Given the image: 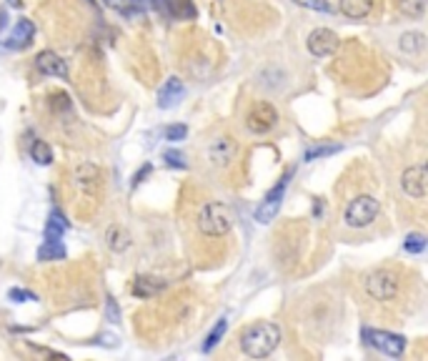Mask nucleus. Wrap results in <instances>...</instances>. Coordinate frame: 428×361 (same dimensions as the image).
<instances>
[{
  "mask_svg": "<svg viewBox=\"0 0 428 361\" xmlns=\"http://www.w3.org/2000/svg\"><path fill=\"white\" fill-rule=\"evenodd\" d=\"M280 344V326L273 321H258L248 326L241 334V351L250 359H268L278 349Z\"/></svg>",
  "mask_w": 428,
  "mask_h": 361,
  "instance_id": "f257e3e1",
  "label": "nucleus"
},
{
  "mask_svg": "<svg viewBox=\"0 0 428 361\" xmlns=\"http://www.w3.org/2000/svg\"><path fill=\"white\" fill-rule=\"evenodd\" d=\"M198 231L206 236H226L236 226V213L223 201H206L198 211Z\"/></svg>",
  "mask_w": 428,
  "mask_h": 361,
  "instance_id": "f03ea898",
  "label": "nucleus"
},
{
  "mask_svg": "<svg viewBox=\"0 0 428 361\" xmlns=\"http://www.w3.org/2000/svg\"><path fill=\"white\" fill-rule=\"evenodd\" d=\"M363 286H366V294H369L371 299L386 304V301H393L399 296L401 278L393 269H376L366 276Z\"/></svg>",
  "mask_w": 428,
  "mask_h": 361,
  "instance_id": "7ed1b4c3",
  "label": "nucleus"
},
{
  "mask_svg": "<svg viewBox=\"0 0 428 361\" xmlns=\"http://www.w3.org/2000/svg\"><path fill=\"white\" fill-rule=\"evenodd\" d=\"M380 204L373 196H356L351 204L345 206L343 211V221L348 229H366L378 218Z\"/></svg>",
  "mask_w": 428,
  "mask_h": 361,
  "instance_id": "20e7f679",
  "label": "nucleus"
},
{
  "mask_svg": "<svg viewBox=\"0 0 428 361\" xmlns=\"http://www.w3.org/2000/svg\"><path fill=\"white\" fill-rule=\"evenodd\" d=\"M363 341L373 346L376 351L386 356H393V359H399L401 354L406 351V339L401 334H391V331H380V329H369V326H363L361 331Z\"/></svg>",
  "mask_w": 428,
  "mask_h": 361,
  "instance_id": "39448f33",
  "label": "nucleus"
},
{
  "mask_svg": "<svg viewBox=\"0 0 428 361\" xmlns=\"http://www.w3.org/2000/svg\"><path fill=\"white\" fill-rule=\"evenodd\" d=\"M291 178H293V169L288 171V174L280 176L278 183H276V186L266 193V199H263V201H261V206H258V208H256V221H258V223H268V221H273V218H276V213H278L280 206H283L285 188H288Z\"/></svg>",
  "mask_w": 428,
  "mask_h": 361,
  "instance_id": "423d86ee",
  "label": "nucleus"
},
{
  "mask_svg": "<svg viewBox=\"0 0 428 361\" xmlns=\"http://www.w3.org/2000/svg\"><path fill=\"white\" fill-rule=\"evenodd\" d=\"M276 126H278V111H276L273 103H268V101H258L256 106L248 111V115H245V128H248L250 133H256V136H266V133H271Z\"/></svg>",
  "mask_w": 428,
  "mask_h": 361,
  "instance_id": "0eeeda50",
  "label": "nucleus"
},
{
  "mask_svg": "<svg viewBox=\"0 0 428 361\" xmlns=\"http://www.w3.org/2000/svg\"><path fill=\"white\" fill-rule=\"evenodd\" d=\"M238 153V141L233 136H215L213 141L206 148V156H208V163L215 166V169H226L231 166L233 158Z\"/></svg>",
  "mask_w": 428,
  "mask_h": 361,
  "instance_id": "6e6552de",
  "label": "nucleus"
},
{
  "mask_svg": "<svg viewBox=\"0 0 428 361\" xmlns=\"http://www.w3.org/2000/svg\"><path fill=\"white\" fill-rule=\"evenodd\" d=\"M306 45H308V53L315 55V58H328V55H333L338 50L341 38H338V33H333V30H328V28H315V30H311Z\"/></svg>",
  "mask_w": 428,
  "mask_h": 361,
  "instance_id": "1a4fd4ad",
  "label": "nucleus"
},
{
  "mask_svg": "<svg viewBox=\"0 0 428 361\" xmlns=\"http://www.w3.org/2000/svg\"><path fill=\"white\" fill-rule=\"evenodd\" d=\"M401 188H404L406 196L411 199H426V166L416 163V166H408L401 176Z\"/></svg>",
  "mask_w": 428,
  "mask_h": 361,
  "instance_id": "9d476101",
  "label": "nucleus"
},
{
  "mask_svg": "<svg viewBox=\"0 0 428 361\" xmlns=\"http://www.w3.org/2000/svg\"><path fill=\"white\" fill-rule=\"evenodd\" d=\"M73 178H76V188L83 196H93L95 188H98V180H101V171H98L95 163H80Z\"/></svg>",
  "mask_w": 428,
  "mask_h": 361,
  "instance_id": "9b49d317",
  "label": "nucleus"
},
{
  "mask_svg": "<svg viewBox=\"0 0 428 361\" xmlns=\"http://www.w3.org/2000/svg\"><path fill=\"white\" fill-rule=\"evenodd\" d=\"M36 68L43 73V76H58V78H66L68 80L66 60L60 58L58 53H53V50H43V53H38Z\"/></svg>",
  "mask_w": 428,
  "mask_h": 361,
  "instance_id": "f8f14e48",
  "label": "nucleus"
},
{
  "mask_svg": "<svg viewBox=\"0 0 428 361\" xmlns=\"http://www.w3.org/2000/svg\"><path fill=\"white\" fill-rule=\"evenodd\" d=\"M33 36H36V25H33V20L18 18V20H15V28H13V33L8 36L6 45H8V48H13V50L28 48L30 43H33Z\"/></svg>",
  "mask_w": 428,
  "mask_h": 361,
  "instance_id": "ddd939ff",
  "label": "nucleus"
},
{
  "mask_svg": "<svg viewBox=\"0 0 428 361\" xmlns=\"http://www.w3.org/2000/svg\"><path fill=\"white\" fill-rule=\"evenodd\" d=\"M185 85L180 78H168V83H163V88L158 90V106L161 108H173L176 103L183 98Z\"/></svg>",
  "mask_w": 428,
  "mask_h": 361,
  "instance_id": "4468645a",
  "label": "nucleus"
},
{
  "mask_svg": "<svg viewBox=\"0 0 428 361\" xmlns=\"http://www.w3.org/2000/svg\"><path fill=\"white\" fill-rule=\"evenodd\" d=\"M166 286H168V283L163 281V278L136 276V281H133V296H138V299H153V296L161 294Z\"/></svg>",
  "mask_w": 428,
  "mask_h": 361,
  "instance_id": "2eb2a0df",
  "label": "nucleus"
},
{
  "mask_svg": "<svg viewBox=\"0 0 428 361\" xmlns=\"http://www.w3.org/2000/svg\"><path fill=\"white\" fill-rule=\"evenodd\" d=\"M338 8L345 18L363 20L369 18L371 10H373V0H338Z\"/></svg>",
  "mask_w": 428,
  "mask_h": 361,
  "instance_id": "dca6fc26",
  "label": "nucleus"
},
{
  "mask_svg": "<svg viewBox=\"0 0 428 361\" xmlns=\"http://www.w3.org/2000/svg\"><path fill=\"white\" fill-rule=\"evenodd\" d=\"M399 48L404 55H418L426 48V36L421 30H406L404 36L399 38Z\"/></svg>",
  "mask_w": 428,
  "mask_h": 361,
  "instance_id": "f3484780",
  "label": "nucleus"
},
{
  "mask_svg": "<svg viewBox=\"0 0 428 361\" xmlns=\"http://www.w3.org/2000/svg\"><path fill=\"white\" fill-rule=\"evenodd\" d=\"M68 231V218L63 216V211L60 208H53L50 211V216H48V223H45V239H63V234Z\"/></svg>",
  "mask_w": 428,
  "mask_h": 361,
  "instance_id": "a211bd4d",
  "label": "nucleus"
},
{
  "mask_svg": "<svg viewBox=\"0 0 428 361\" xmlns=\"http://www.w3.org/2000/svg\"><path fill=\"white\" fill-rule=\"evenodd\" d=\"M60 259H66V246H63V241L60 239L43 241V246L38 248V261H60Z\"/></svg>",
  "mask_w": 428,
  "mask_h": 361,
  "instance_id": "6ab92c4d",
  "label": "nucleus"
},
{
  "mask_svg": "<svg viewBox=\"0 0 428 361\" xmlns=\"http://www.w3.org/2000/svg\"><path fill=\"white\" fill-rule=\"evenodd\" d=\"M30 158L38 163V166H50L53 163V150L48 146V141H33L30 143Z\"/></svg>",
  "mask_w": 428,
  "mask_h": 361,
  "instance_id": "aec40b11",
  "label": "nucleus"
},
{
  "mask_svg": "<svg viewBox=\"0 0 428 361\" xmlns=\"http://www.w3.org/2000/svg\"><path fill=\"white\" fill-rule=\"evenodd\" d=\"M106 241H108V246L113 248V251H125L128 248V243H131V236L125 234L120 226H110L108 229V234H106Z\"/></svg>",
  "mask_w": 428,
  "mask_h": 361,
  "instance_id": "412c9836",
  "label": "nucleus"
},
{
  "mask_svg": "<svg viewBox=\"0 0 428 361\" xmlns=\"http://www.w3.org/2000/svg\"><path fill=\"white\" fill-rule=\"evenodd\" d=\"M228 329V319L226 316H220L218 321H215V326L208 331V337H206V341H203V351H213L215 346H218V341L223 339V334H226Z\"/></svg>",
  "mask_w": 428,
  "mask_h": 361,
  "instance_id": "4be33fe9",
  "label": "nucleus"
},
{
  "mask_svg": "<svg viewBox=\"0 0 428 361\" xmlns=\"http://www.w3.org/2000/svg\"><path fill=\"white\" fill-rule=\"evenodd\" d=\"M399 10L411 20H421L426 15V0H399Z\"/></svg>",
  "mask_w": 428,
  "mask_h": 361,
  "instance_id": "5701e85b",
  "label": "nucleus"
},
{
  "mask_svg": "<svg viewBox=\"0 0 428 361\" xmlns=\"http://www.w3.org/2000/svg\"><path fill=\"white\" fill-rule=\"evenodd\" d=\"M341 146L338 143H323V146H315V148H308L306 150V161H315V158H326V156H333V153H338Z\"/></svg>",
  "mask_w": 428,
  "mask_h": 361,
  "instance_id": "b1692460",
  "label": "nucleus"
},
{
  "mask_svg": "<svg viewBox=\"0 0 428 361\" xmlns=\"http://www.w3.org/2000/svg\"><path fill=\"white\" fill-rule=\"evenodd\" d=\"M404 251L406 253H423L426 251V236L423 234H408L404 241Z\"/></svg>",
  "mask_w": 428,
  "mask_h": 361,
  "instance_id": "393cba45",
  "label": "nucleus"
},
{
  "mask_svg": "<svg viewBox=\"0 0 428 361\" xmlns=\"http://www.w3.org/2000/svg\"><path fill=\"white\" fill-rule=\"evenodd\" d=\"M185 136H188V126H183V123H173L166 128V141H173V143L185 141Z\"/></svg>",
  "mask_w": 428,
  "mask_h": 361,
  "instance_id": "a878e982",
  "label": "nucleus"
},
{
  "mask_svg": "<svg viewBox=\"0 0 428 361\" xmlns=\"http://www.w3.org/2000/svg\"><path fill=\"white\" fill-rule=\"evenodd\" d=\"M163 161H166V166H171V169H188V163L183 161V156H180L178 150H166L163 153Z\"/></svg>",
  "mask_w": 428,
  "mask_h": 361,
  "instance_id": "bb28decb",
  "label": "nucleus"
},
{
  "mask_svg": "<svg viewBox=\"0 0 428 361\" xmlns=\"http://www.w3.org/2000/svg\"><path fill=\"white\" fill-rule=\"evenodd\" d=\"M106 313H108V321H110V324H118V321H120L118 304H115L113 296H108V299H106Z\"/></svg>",
  "mask_w": 428,
  "mask_h": 361,
  "instance_id": "cd10ccee",
  "label": "nucleus"
},
{
  "mask_svg": "<svg viewBox=\"0 0 428 361\" xmlns=\"http://www.w3.org/2000/svg\"><path fill=\"white\" fill-rule=\"evenodd\" d=\"M298 6L304 8H311V10H321V13H331V6H328V0H296Z\"/></svg>",
  "mask_w": 428,
  "mask_h": 361,
  "instance_id": "c85d7f7f",
  "label": "nucleus"
},
{
  "mask_svg": "<svg viewBox=\"0 0 428 361\" xmlns=\"http://www.w3.org/2000/svg\"><path fill=\"white\" fill-rule=\"evenodd\" d=\"M136 6H143V8H150V10H161V13H168V0H133Z\"/></svg>",
  "mask_w": 428,
  "mask_h": 361,
  "instance_id": "c756f323",
  "label": "nucleus"
},
{
  "mask_svg": "<svg viewBox=\"0 0 428 361\" xmlns=\"http://www.w3.org/2000/svg\"><path fill=\"white\" fill-rule=\"evenodd\" d=\"M150 174H153V166H150V163H145V166H141V169L136 171V176H133V188H136V186H141L143 180L148 178Z\"/></svg>",
  "mask_w": 428,
  "mask_h": 361,
  "instance_id": "7c9ffc66",
  "label": "nucleus"
},
{
  "mask_svg": "<svg viewBox=\"0 0 428 361\" xmlns=\"http://www.w3.org/2000/svg\"><path fill=\"white\" fill-rule=\"evenodd\" d=\"M10 299L23 304V301H36V294H33V291H25V289H10Z\"/></svg>",
  "mask_w": 428,
  "mask_h": 361,
  "instance_id": "2f4dec72",
  "label": "nucleus"
},
{
  "mask_svg": "<svg viewBox=\"0 0 428 361\" xmlns=\"http://www.w3.org/2000/svg\"><path fill=\"white\" fill-rule=\"evenodd\" d=\"M6 25H8V13L3 10V8H0V30L6 28Z\"/></svg>",
  "mask_w": 428,
  "mask_h": 361,
  "instance_id": "473e14b6",
  "label": "nucleus"
},
{
  "mask_svg": "<svg viewBox=\"0 0 428 361\" xmlns=\"http://www.w3.org/2000/svg\"><path fill=\"white\" fill-rule=\"evenodd\" d=\"M110 8H118V10H123V0H106Z\"/></svg>",
  "mask_w": 428,
  "mask_h": 361,
  "instance_id": "72a5a7b5",
  "label": "nucleus"
},
{
  "mask_svg": "<svg viewBox=\"0 0 428 361\" xmlns=\"http://www.w3.org/2000/svg\"><path fill=\"white\" fill-rule=\"evenodd\" d=\"M88 3H95V0H88Z\"/></svg>",
  "mask_w": 428,
  "mask_h": 361,
  "instance_id": "f704fd0d",
  "label": "nucleus"
}]
</instances>
